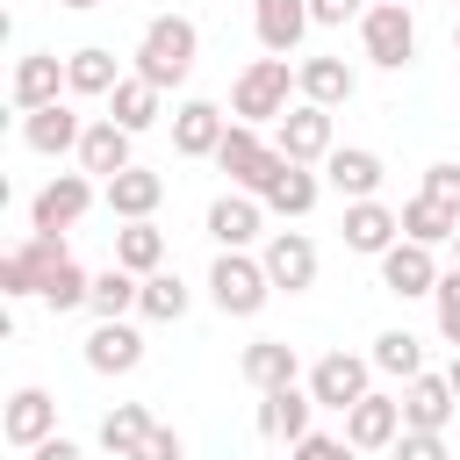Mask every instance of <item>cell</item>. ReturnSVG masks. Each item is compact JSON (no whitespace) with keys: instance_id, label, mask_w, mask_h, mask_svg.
<instances>
[{"instance_id":"cell-24","label":"cell","mask_w":460,"mask_h":460,"mask_svg":"<svg viewBox=\"0 0 460 460\" xmlns=\"http://www.w3.org/2000/svg\"><path fill=\"white\" fill-rule=\"evenodd\" d=\"M101 201H108V216H122V223H144V216L165 201V180H158L151 165H129V172H115V180H101Z\"/></svg>"},{"instance_id":"cell-37","label":"cell","mask_w":460,"mask_h":460,"mask_svg":"<svg viewBox=\"0 0 460 460\" xmlns=\"http://www.w3.org/2000/svg\"><path fill=\"white\" fill-rule=\"evenodd\" d=\"M86 295H93V273H86L79 259H65V266L43 280V302H50L58 316H65V309H86Z\"/></svg>"},{"instance_id":"cell-25","label":"cell","mask_w":460,"mask_h":460,"mask_svg":"<svg viewBox=\"0 0 460 460\" xmlns=\"http://www.w3.org/2000/svg\"><path fill=\"white\" fill-rule=\"evenodd\" d=\"M295 86H302V101H316V108H345V101L359 93V72H352L345 58H302V65H295Z\"/></svg>"},{"instance_id":"cell-21","label":"cell","mask_w":460,"mask_h":460,"mask_svg":"<svg viewBox=\"0 0 460 460\" xmlns=\"http://www.w3.org/2000/svg\"><path fill=\"white\" fill-rule=\"evenodd\" d=\"M223 137H230V122H223L216 101H180V108H172V151H180V158H216Z\"/></svg>"},{"instance_id":"cell-42","label":"cell","mask_w":460,"mask_h":460,"mask_svg":"<svg viewBox=\"0 0 460 460\" xmlns=\"http://www.w3.org/2000/svg\"><path fill=\"white\" fill-rule=\"evenodd\" d=\"M424 194H431L438 208L460 216V165H431V172H424Z\"/></svg>"},{"instance_id":"cell-48","label":"cell","mask_w":460,"mask_h":460,"mask_svg":"<svg viewBox=\"0 0 460 460\" xmlns=\"http://www.w3.org/2000/svg\"><path fill=\"white\" fill-rule=\"evenodd\" d=\"M453 50H460V22H453Z\"/></svg>"},{"instance_id":"cell-40","label":"cell","mask_w":460,"mask_h":460,"mask_svg":"<svg viewBox=\"0 0 460 460\" xmlns=\"http://www.w3.org/2000/svg\"><path fill=\"white\" fill-rule=\"evenodd\" d=\"M295 460H359V446H352L345 431H338V438H331V431H309V438H295Z\"/></svg>"},{"instance_id":"cell-32","label":"cell","mask_w":460,"mask_h":460,"mask_svg":"<svg viewBox=\"0 0 460 460\" xmlns=\"http://www.w3.org/2000/svg\"><path fill=\"white\" fill-rule=\"evenodd\" d=\"M453 230H460V216L438 208L431 194H410V201H402V237H417V244L438 252V244H453Z\"/></svg>"},{"instance_id":"cell-46","label":"cell","mask_w":460,"mask_h":460,"mask_svg":"<svg viewBox=\"0 0 460 460\" xmlns=\"http://www.w3.org/2000/svg\"><path fill=\"white\" fill-rule=\"evenodd\" d=\"M58 7H72V14H86V7H101V0H58Z\"/></svg>"},{"instance_id":"cell-12","label":"cell","mask_w":460,"mask_h":460,"mask_svg":"<svg viewBox=\"0 0 460 460\" xmlns=\"http://www.w3.org/2000/svg\"><path fill=\"white\" fill-rule=\"evenodd\" d=\"M259 259H266L273 295H302V288H316V244H309L302 230H273Z\"/></svg>"},{"instance_id":"cell-19","label":"cell","mask_w":460,"mask_h":460,"mask_svg":"<svg viewBox=\"0 0 460 460\" xmlns=\"http://www.w3.org/2000/svg\"><path fill=\"white\" fill-rule=\"evenodd\" d=\"M0 431H7V446H43L50 431H58V402H50V388H14L7 395V410H0Z\"/></svg>"},{"instance_id":"cell-15","label":"cell","mask_w":460,"mask_h":460,"mask_svg":"<svg viewBox=\"0 0 460 460\" xmlns=\"http://www.w3.org/2000/svg\"><path fill=\"white\" fill-rule=\"evenodd\" d=\"M345 438H352L359 453H381V446H395V438H402V395H381V388H367V395L345 410Z\"/></svg>"},{"instance_id":"cell-20","label":"cell","mask_w":460,"mask_h":460,"mask_svg":"<svg viewBox=\"0 0 460 460\" xmlns=\"http://www.w3.org/2000/svg\"><path fill=\"white\" fill-rule=\"evenodd\" d=\"M14 108L29 115V108H50V101H65V58L58 50H29V58H14Z\"/></svg>"},{"instance_id":"cell-17","label":"cell","mask_w":460,"mask_h":460,"mask_svg":"<svg viewBox=\"0 0 460 460\" xmlns=\"http://www.w3.org/2000/svg\"><path fill=\"white\" fill-rule=\"evenodd\" d=\"M79 137H86V122L72 115V101H50V108H29L22 115V144L36 158H65V151H79Z\"/></svg>"},{"instance_id":"cell-13","label":"cell","mask_w":460,"mask_h":460,"mask_svg":"<svg viewBox=\"0 0 460 460\" xmlns=\"http://www.w3.org/2000/svg\"><path fill=\"white\" fill-rule=\"evenodd\" d=\"M381 288H388V295H402V302L431 295V288H438V259H431V244L395 237V244L381 252Z\"/></svg>"},{"instance_id":"cell-8","label":"cell","mask_w":460,"mask_h":460,"mask_svg":"<svg viewBox=\"0 0 460 460\" xmlns=\"http://www.w3.org/2000/svg\"><path fill=\"white\" fill-rule=\"evenodd\" d=\"M367 381H374V359H359V352H323V359L309 367V395H316V410H338V417L367 395Z\"/></svg>"},{"instance_id":"cell-18","label":"cell","mask_w":460,"mask_h":460,"mask_svg":"<svg viewBox=\"0 0 460 460\" xmlns=\"http://www.w3.org/2000/svg\"><path fill=\"white\" fill-rule=\"evenodd\" d=\"M381 151H367V144H338L331 158H323V187H338L345 201H374L381 194Z\"/></svg>"},{"instance_id":"cell-31","label":"cell","mask_w":460,"mask_h":460,"mask_svg":"<svg viewBox=\"0 0 460 460\" xmlns=\"http://www.w3.org/2000/svg\"><path fill=\"white\" fill-rule=\"evenodd\" d=\"M115 266H129L137 280L158 273V266H165V230H158L151 216H144V223H122V230H115Z\"/></svg>"},{"instance_id":"cell-29","label":"cell","mask_w":460,"mask_h":460,"mask_svg":"<svg viewBox=\"0 0 460 460\" xmlns=\"http://www.w3.org/2000/svg\"><path fill=\"white\" fill-rule=\"evenodd\" d=\"M158 101H165V93H158L144 72H122V79H115V93H108V115H115L129 137H144V129L158 122Z\"/></svg>"},{"instance_id":"cell-34","label":"cell","mask_w":460,"mask_h":460,"mask_svg":"<svg viewBox=\"0 0 460 460\" xmlns=\"http://www.w3.org/2000/svg\"><path fill=\"white\" fill-rule=\"evenodd\" d=\"M158 417H151V402H115L108 417H101V446L115 453V460H129L137 446H144V431H151Z\"/></svg>"},{"instance_id":"cell-6","label":"cell","mask_w":460,"mask_h":460,"mask_svg":"<svg viewBox=\"0 0 460 460\" xmlns=\"http://www.w3.org/2000/svg\"><path fill=\"white\" fill-rule=\"evenodd\" d=\"M65 259H72V252H65V237H58V230H36L29 244H14V252L0 259V295H7V302L43 295V280H50Z\"/></svg>"},{"instance_id":"cell-33","label":"cell","mask_w":460,"mask_h":460,"mask_svg":"<svg viewBox=\"0 0 460 460\" xmlns=\"http://www.w3.org/2000/svg\"><path fill=\"white\" fill-rule=\"evenodd\" d=\"M187 302H194V295H187V280L158 266V273H144V295H137V316H151V323H180V316H187Z\"/></svg>"},{"instance_id":"cell-43","label":"cell","mask_w":460,"mask_h":460,"mask_svg":"<svg viewBox=\"0 0 460 460\" xmlns=\"http://www.w3.org/2000/svg\"><path fill=\"white\" fill-rule=\"evenodd\" d=\"M309 14H316V29H345L367 14V0H309Z\"/></svg>"},{"instance_id":"cell-47","label":"cell","mask_w":460,"mask_h":460,"mask_svg":"<svg viewBox=\"0 0 460 460\" xmlns=\"http://www.w3.org/2000/svg\"><path fill=\"white\" fill-rule=\"evenodd\" d=\"M453 266H460V230H453Z\"/></svg>"},{"instance_id":"cell-45","label":"cell","mask_w":460,"mask_h":460,"mask_svg":"<svg viewBox=\"0 0 460 460\" xmlns=\"http://www.w3.org/2000/svg\"><path fill=\"white\" fill-rule=\"evenodd\" d=\"M446 381H453V395H460V352H453V367H446Z\"/></svg>"},{"instance_id":"cell-9","label":"cell","mask_w":460,"mask_h":460,"mask_svg":"<svg viewBox=\"0 0 460 460\" xmlns=\"http://www.w3.org/2000/svg\"><path fill=\"white\" fill-rule=\"evenodd\" d=\"M86 208H93V172H58V180H43V187H36V201H29V223L65 237V230H72Z\"/></svg>"},{"instance_id":"cell-5","label":"cell","mask_w":460,"mask_h":460,"mask_svg":"<svg viewBox=\"0 0 460 460\" xmlns=\"http://www.w3.org/2000/svg\"><path fill=\"white\" fill-rule=\"evenodd\" d=\"M216 165L230 172V187L266 194V187H273V172H280L288 158H280V144H273V137H259V122H230V137L216 144Z\"/></svg>"},{"instance_id":"cell-10","label":"cell","mask_w":460,"mask_h":460,"mask_svg":"<svg viewBox=\"0 0 460 460\" xmlns=\"http://www.w3.org/2000/svg\"><path fill=\"white\" fill-rule=\"evenodd\" d=\"M208 237H216L223 252L259 244V237H266V201H259V194H244V187L216 194V201H208Z\"/></svg>"},{"instance_id":"cell-11","label":"cell","mask_w":460,"mask_h":460,"mask_svg":"<svg viewBox=\"0 0 460 460\" xmlns=\"http://www.w3.org/2000/svg\"><path fill=\"white\" fill-rule=\"evenodd\" d=\"M338 237H345V252H367V259H381V252L402 237V208H388L381 194H374V201H345V223H338Z\"/></svg>"},{"instance_id":"cell-27","label":"cell","mask_w":460,"mask_h":460,"mask_svg":"<svg viewBox=\"0 0 460 460\" xmlns=\"http://www.w3.org/2000/svg\"><path fill=\"white\" fill-rule=\"evenodd\" d=\"M244 381L259 388V395H273V388H295V374H302V359H295V345L288 338H259V345H244Z\"/></svg>"},{"instance_id":"cell-3","label":"cell","mask_w":460,"mask_h":460,"mask_svg":"<svg viewBox=\"0 0 460 460\" xmlns=\"http://www.w3.org/2000/svg\"><path fill=\"white\" fill-rule=\"evenodd\" d=\"M208 302H216L223 316H259V309L273 302L266 259H252V252H216V266H208Z\"/></svg>"},{"instance_id":"cell-30","label":"cell","mask_w":460,"mask_h":460,"mask_svg":"<svg viewBox=\"0 0 460 460\" xmlns=\"http://www.w3.org/2000/svg\"><path fill=\"white\" fill-rule=\"evenodd\" d=\"M316 194H323V180H316L309 165H295V158H288V165L273 172V187H266L259 201H266L273 216H288V223H295V216H309V208H316Z\"/></svg>"},{"instance_id":"cell-26","label":"cell","mask_w":460,"mask_h":460,"mask_svg":"<svg viewBox=\"0 0 460 460\" xmlns=\"http://www.w3.org/2000/svg\"><path fill=\"white\" fill-rule=\"evenodd\" d=\"M115 79H122V65H115V50H101V43H86V50L65 58V93H72V101H108Z\"/></svg>"},{"instance_id":"cell-39","label":"cell","mask_w":460,"mask_h":460,"mask_svg":"<svg viewBox=\"0 0 460 460\" xmlns=\"http://www.w3.org/2000/svg\"><path fill=\"white\" fill-rule=\"evenodd\" d=\"M388 453H395V460H453V453H446V431H410V424H402V438H395Z\"/></svg>"},{"instance_id":"cell-4","label":"cell","mask_w":460,"mask_h":460,"mask_svg":"<svg viewBox=\"0 0 460 460\" xmlns=\"http://www.w3.org/2000/svg\"><path fill=\"white\" fill-rule=\"evenodd\" d=\"M359 50H367V65L402 72V65L417 58V14H410L402 0H374V7L359 14Z\"/></svg>"},{"instance_id":"cell-2","label":"cell","mask_w":460,"mask_h":460,"mask_svg":"<svg viewBox=\"0 0 460 460\" xmlns=\"http://www.w3.org/2000/svg\"><path fill=\"white\" fill-rule=\"evenodd\" d=\"M288 93H302V86H295V65L266 50V58H252V65L237 72L230 115H237V122H280V115H288Z\"/></svg>"},{"instance_id":"cell-7","label":"cell","mask_w":460,"mask_h":460,"mask_svg":"<svg viewBox=\"0 0 460 460\" xmlns=\"http://www.w3.org/2000/svg\"><path fill=\"white\" fill-rule=\"evenodd\" d=\"M273 144H280V158H295V165H323L338 144H331V108H316V101H295L280 122H273Z\"/></svg>"},{"instance_id":"cell-38","label":"cell","mask_w":460,"mask_h":460,"mask_svg":"<svg viewBox=\"0 0 460 460\" xmlns=\"http://www.w3.org/2000/svg\"><path fill=\"white\" fill-rule=\"evenodd\" d=\"M431 309H438V338L460 352V266H453V273H438V288H431Z\"/></svg>"},{"instance_id":"cell-22","label":"cell","mask_w":460,"mask_h":460,"mask_svg":"<svg viewBox=\"0 0 460 460\" xmlns=\"http://www.w3.org/2000/svg\"><path fill=\"white\" fill-rule=\"evenodd\" d=\"M453 410H460V395H453L446 374H417V381H402V424H410V431H446Z\"/></svg>"},{"instance_id":"cell-1","label":"cell","mask_w":460,"mask_h":460,"mask_svg":"<svg viewBox=\"0 0 460 460\" xmlns=\"http://www.w3.org/2000/svg\"><path fill=\"white\" fill-rule=\"evenodd\" d=\"M194 58H201V29H194L187 14H151V22H144V36H137V72H144L158 93H172V86L194 72Z\"/></svg>"},{"instance_id":"cell-28","label":"cell","mask_w":460,"mask_h":460,"mask_svg":"<svg viewBox=\"0 0 460 460\" xmlns=\"http://www.w3.org/2000/svg\"><path fill=\"white\" fill-rule=\"evenodd\" d=\"M309 410H316V395L309 388H273V395H259V438H309Z\"/></svg>"},{"instance_id":"cell-35","label":"cell","mask_w":460,"mask_h":460,"mask_svg":"<svg viewBox=\"0 0 460 460\" xmlns=\"http://www.w3.org/2000/svg\"><path fill=\"white\" fill-rule=\"evenodd\" d=\"M137 295H144V280H137L129 266H108V273H93L86 309H93V316H129V309H137Z\"/></svg>"},{"instance_id":"cell-41","label":"cell","mask_w":460,"mask_h":460,"mask_svg":"<svg viewBox=\"0 0 460 460\" xmlns=\"http://www.w3.org/2000/svg\"><path fill=\"white\" fill-rule=\"evenodd\" d=\"M129 460H187V438H180L172 424H151V431H144V446H137Z\"/></svg>"},{"instance_id":"cell-36","label":"cell","mask_w":460,"mask_h":460,"mask_svg":"<svg viewBox=\"0 0 460 460\" xmlns=\"http://www.w3.org/2000/svg\"><path fill=\"white\" fill-rule=\"evenodd\" d=\"M367 359H374V374H395V381H417V374H424V345H417L410 331H381Z\"/></svg>"},{"instance_id":"cell-49","label":"cell","mask_w":460,"mask_h":460,"mask_svg":"<svg viewBox=\"0 0 460 460\" xmlns=\"http://www.w3.org/2000/svg\"><path fill=\"white\" fill-rule=\"evenodd\" d=\"M402 7H410V0H402Z\"/></svg>"},{"instance_id":"cell-16","label":"cell","mask_w":460,"mask_h":460,"mask_svg":"<svg viewBox=\"0 0 460 460\" xmlns=\"http://www.w3.org/2000/svg\"><path fill=\"white\" fill-rule=\"evenodd\" d=\"M252 29H259V50L295 58L302 36L316 29V14H309V0H252Z\"/></svg>"},{"instance_id":"cell-23","label":"cell","mask_w":460,"mask_h":460,"mask_svg":"<svg viewBox=\"0 0 460 460\" xmlns=\"http://www.w3.org/2000/svg\"><path fill=\"white\" fill-rule=\"evenodd\" d=\"M129 129L115 122V115H101V122H86V137H79V172H101V180H115V172H129L137 158H129Z\"/></svg>"},{"instance_id":"cell-44","label":"cell","mask_w":460,"mask_h":460,"mask_svg":"<svg viewBox=\"0 0 460 460\" xmlns=\"http://www.w3.org/2000/svg\"><path fill=\"white\" fill-rule=\"evenodd\" d=\"M29 460H86V453H79V438H65V431H50L43 446H29Z\"/></svg>"},{"instance_id":"cell-14","label":"cell","mask_w":460,"mask_h":460,"mask_svg":"<svg viewBox=\"0 0 460 460\" xmlns=\"http://www.w3.org/2000/svg\"><path fill=\"white\" fill-rule=\"evenodd\" d=\"M86 367H93V374H137V367H144V331H137L129 316H93Z\"/></svg>"}]
</instances>
